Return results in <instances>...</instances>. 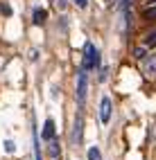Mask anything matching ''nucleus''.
<instances>
[{"mask_svg": "<svg viewBox=\"0 0 156 160\" xmlns=\"http://www.w3.org/2000/svg\"><path fill=\"white\" fill-rule=\"evenodd\" d=\"M97 63H100V54H97L95 45H93V43H86V45H84V70L97 68Z\"/></svg>", "mask_w": 156, "mask_h": 160, "instance_id": "nucleus-1", "label": "nucleus"}, {"mask_svg": "<svg viewBox=\"0 0 156 160\" xmlns=\"http://www.w3.org/2000/svg\"><path fill=\"white\" fill-rule=\"evenodd\" d=\"M86 88H88V77H86V70H81L77 74V104L81 106L86 97Z\"/></svg>", "mask_w": 156, "mask_h": 160, "instance_id": "nucleus-2", "label": "nucleus"}, {"mask_svg": "<svg viewBox=\"0 0 156 160\" xmlns=\"http://www.w3.org/2000/svg\"><path fill=\"white\" fill-rule=\"evenodd\" d=\"M111 111H113V104H111V97H104L100 99V122L102 124H109V120H111Z\"/></svg>", "mask_w": 156, "mask_h": 160, "instance_id": "nucleus-3", "label": "nucleus"}, {"mask_svg": "<svg viewBox=\"0 0 156 160\" xmlns=\"http://www.w3.org/2000/svg\"><path fill=\"white\" fill-rule=\"evenodd\" d=\"M41 138H43L45 142H50V140H55V138H57V129H55V122H52L50 117H48V120H45V124H43V133H41Z\"/></svg>", "mask_w": 156, "mask_h": 160, "instance_id": "nucleus-4", "label": "nucleus"}, {"mask_svg": "<svg viewBox=\"0 0 156 160\" xmlns=\"http://www.w3.org/2000/svg\"><path fill=\"white\" fill-rule=\"evenodd\" d=\"M145 72H147V77H156V54L154 57H145Z\"/></svg>", "mask_w": 156, "mask_h": 160, "instance_id": "nucleus-5", "label": "nucleus"}, {"mask_svg": "<svg viewBox=\"0 0 156 160\" xmlns=\"http://www.w3.org/2000/svg\"><path fill=\"white\" fill-rule=\"evenodd\" d=\"M72 142H75V144H81V115H77V120H75V131H72Z\"/></svg>", "mask_w": 156, "mask_h": 160, "instance_id": "nucleus-6", "label": "nucleus"}, {"mask_svg": "<svg viewBox=\"0 0 156 160\" xmlns=\"http://www.w3.org/2000/svg\"><path fill=\"white\" fill-rule=\"evenodd\" d=\"M145 48H156V29L147 34V38H145Z\"/></svg>", "mask_w": 156, "mask_h": 160, "instance_id": "nucleus-7", "label": "nucleus"}, {"mask_svg": "<svg viewBox=\"0 0 156 160\" xmlns=\"http://www.w3.org/2000/svg\"><path fill=\"white\" fill-rule=\"evenodd\" d=\"M43 20H45V12H43V9H34V23L43 25Z\"/></svg>", "mask_w": 156, "mask_h": 160, "instance_id": "nucleus-8", "label": "nucleus"}, {"mask_svg": "<svg viewBox=\"0 0 156 160\" xmlns=\"http://www.w3.org/2000/svg\"><path fill=\"white\" fill-rule=\"evenodd\" d=\"M88 160H102L100 149H97V147H91V149H88Z\"/></svg>", "mask_w": 156, "mask_h": 160, "instance_id": "nucleus-9", "label": "nucleus"}, {"mask_svg": "<svg viewBox=\"0 0 156 160\" xmlns=\"http://www.w3.org/2000/svg\"><path fill=\"white\" fill-rule=\"evenodd\" d=\"M145 52H147V48H145V45H143V48H136V50H133V57H136L138 61H143V59H145Z\"/></svg>", "mask_w": 156, "mask_h": 160, "instance_id": "nucleus-10", "label": "nucleus"}, {"mask_svg": "<svg viewBox=\"0 0 156 160\" xmlns=\"http://www.w3.org/2000/svg\"><path fill=\"white\" fill-rule=\"evenodd\" d=\"M145 18H147V20H156V5L149 7L147 12H145Z\"/></svg>", "mask_w": 156, "mask_h": 160, "instance_id": "nucleus-11", "label": "nucleus"}, {"mask_svg": "<svg viewBox=\"0 0 156 160\" xmlns=\"http://www.w3.org/2000/svg\"><path fill=\"white\" fill-rule=\"evenodd\" d=\"M5 151H7V153H14V151H16L14 142H9V140H7V142H5Z\"/></svg>", "mask_w": 156, "mask_h": 160, "instance_id": "nucleus-12", "label": "nucleus"}, {"mask_svg": "<svg viewBox=\"0 0 156 160\" xmlns=\"http://www.w3.org/2000/svg\"><path fill=\"white\" fill-rule=\"evenodd\" d=\"M72 2H75L77 7H81V9H84V7L88 5V0H72Z\"/></svg>", "mask_w": 156, "mask_h": 160, "instance_id": "nucleus-13", "label": "nucleus"}, {"mask_svg": "<svg viewBox=\"0 0 156 160\" xmlns=\"http://www.w3.org/2000/svg\"><path fill=\"white\" fill-rule=\"evenodd\" d=\"M147 2H152V5H156V0H147Z\"/></svg>", "mask_w": 156, "mask_h": 160, "instance_id": "nucleus-14", "label": "nucleus"}]
</instances>
